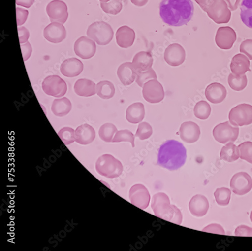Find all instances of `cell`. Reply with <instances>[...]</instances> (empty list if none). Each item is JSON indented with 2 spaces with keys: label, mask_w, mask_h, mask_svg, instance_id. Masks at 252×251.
Instances as JSON below:
<instances>
[{
  "label": "cell",
  "mask_w": 252,
  "mask_h": 251,
  "mask_svg": "<svg viewBox=\"0 0 252 251\" xmlns=\"http://www.w3.org/2000/svg\"><path fill=\"white\" fill-rule=\"evenodd\" d=\"M99 1L103 3H107L111 1V0H99Z\"/></svg>",
  "instance_id": "obj_53"
},
{
  "label": "cell",
  "mask_w": 252,
  "mask_h": 251,
  "mask_svg": "<svg viewBox=\"0 0 252 251\" xmlns=\"http://www.w3.org/2000/svg\"><path fill=\"white\" fill-rule=\"evenodd\" d=\"M121 142H130L132 147H135V136L133 133L128 130H120L116 133L112 142L119 143Z\"/></svg>",
  "instance_id": "obj_37"
},
{
  "label": "cell",
  "mask_w": 252,
  "mask_h": 251,
  "mask_svg": "<svg viewBox=\"0 0 252 251\" xmlns=\"http://www.w3.org/2000/svg\"><path fill=\"white\" fill-rule=\"evenodd\" d=\"M250 219H251V222H252V211L250 214Z\"/></svg>",
  "instance_id": "obj_54"
},
{
  "label": "cell",
  "mask_w": 252,
  "mask_h": 251,
  "mask_svg": "<svg viewBox=\"0 0 252 251\" xmlns=\"http://www.w3.org/2000/svg\"><path fill=\"white\" fill-rule=\"evenodd\" d=\"M16 10L17 26H22L26 23L27 20L29 11L20 8H16Z\"/></svg>",
  "instance_id": "obj_44"
},
{
  "label": "cell",
  "mask_w": 252,
  "mask_h": 251,
  "mask_svg": "<svg viewBox=\"0 0 252 251\" xmlns=\"http://www.w3.org/2000/svg\"><path fill=\"white\" fill-rule=\"evenodd\" d=\"M42 88L46 94L57 98L64 96L67 91L66 82L58 75L47 77L42 83Z\"/></svg>",
  "instance_id": "obj_9"
},
{
  "label": "cell",
  "mask_w": 252,
  "mask_h": 251,
  "mask_svg": "<svg viewBox=\"0 0 252 251\" xmlns=\"http://www.w3.org/2000/svg\"><path fill=\"white\" fill-rule=\"evenodd\" d=\"M19 42L21 44L27 42L29 37L30 33L25 27H20L18 28Z\"/></svg>",
  "instance_id": "obj_47"
},
{
  "label": "cell",
  "mask_w": 252,
  "mask_h": 251,
  "mask_svg": "<svg viewBox=\"0 0 252 251\" xmlns=\"http://www.w3.org/2000/svg\"><path fill=\"white\" fill-rule=\"evenodd\" d=\"M194 112L196 118L201 120H205L211 115L212 108L208 102L202 100L196 104Z\"/></svg>",
  "instance_id": "obj_35"
},
{
  "label": "cell",
  "mask_w": 252,
  "mask_h": 251,
  "mask_svg": "<svg viewBox=\"0 0 252 251\" xmlns=\"http://www.w3.org/2000/svg\"><path fill=\"white\" fill-rule=\"evenodd\" d=\"M194 12L191 0H162L159 5V14L168 26L186 25L192 19Z\"/></svg>",
  "instance_id": "obj_1"
},
{
  "label": "cell",
  "mask_w": 252,
  "mask_h": 251,
  "mask_svg": "<svg viewBox=\"0 0 252 251\" xmlns=\"http://www.w3.org/2000/svg\"><path fill=\"white\" fill-rule=\"evenodd\" d=\"M132 3L136 6L143 7L148 3L149 0H131Z\"/></svg>",
  "instance_id": "obj_52"
},
{
  "label": "cell",
  "mask_w": 252,
  "mask_h": 251,
  "mask_svg": "<svg viewBox=\"0 0 252 251\" xmlns=\"http://www.w3.org/2000/svg\"><path fill=\"white\" fill-rule=\"evenodd\" d=\"M95 169L100 175L109 179H114L121 175L123 167L121 162L110 154H104L97 159Z\"/></svg>",
  "instance_id": "obj_4"
},
{
  "label": "cell",
  "mask_w": 252,
  "mask_h": 251,
  "mask_svg": "<svg viewBox=\"0 0 252 251\" xmlns=\"http://www.w3.org/2000/svg\"><path fill=\"white\" fill-rule=\"evenodd\" d=\"M206 99L214 104L221 103L225 99L227 91L220 83L214 82L208 85L205 92Z\"/></svg>",
  "instance_id": "obj_22"
},
{
  "label": "cell",
  "mask_w": 252,
  "mask_h": 251,
  "mask_svg": "<svg viewBox=\"0 0 252 251\" xmlns=\"http://www.w3.org/2000/svg\"><path fill=\"white\" fill-rule=\"evenodd\" d=\"M205 12L209 18L218 24L228 23L232 16L224 0H216Z\"/></svg>",
  "instance_id": "obj_8"
},
{
  "label": "cell",
  "mask_w": 252,
  "mask_h": 251,
  "mask_svg": "<svg viewBox=\"0 0 252 251\" xmlns=\"http://www.w3.org/2000/svg\"><path fill=\"white\" fill-rule=\"evenodd\" d=\"M203 232L224 235L225 234L223 227L220 224H212L209 225L203 229Z\"/></svg>",
  "instance_id": "obj_45"
},
{
  "label": "cell",
  "mask_w": 252,
  "mask_h": 251,
  "mask_svg": "<svg viewBox=\"0 0 252 251\" xmlns=\"http://www.w3.org/2000/svg\"><path fill=\"white\" fill-rule=\"evenodd\" d=\"M229 122L234 126L243 127L252 123V106L248 104H241L230 110L228 116Z\"/></svg>",
  "instance_id": "obj_6"
},
{
  "label": "cell",
  "mask_w": 252,
  "mask_h": 251,
  "mask_svg": "<svg viewBox=\"0 0 252 251\" xmlns=\"http://www.w3.org/2000/svg\"><path fill=\"white\" fill-rule=\"evenodd\" d=\"M214 1H216V0H214Z\"/></svg>",
  "instance_id": "obj_55"
},
{
  "label": "cell",
  "mask_w": 252,
  "mask_h": 251,
  "mask_svg": "<svg viewBox=\"0 0 252 251\" xmlns=\"http://www.w3.org/2000/svg\"><path fill=\"white\" fill-rule=\"evenodd\" d=\"M209 206L207 199L201 195L194 196L189 205L191 214L198 217H203L206 215Z\"/></svg>",
  "instance_id": "obj_23"
},
{
  "label": "cell",
  "mask_w": 252,
  "mask_h": 251,
  "mask_svg": "<svg viewBox=\"0 0 252 251\" xmlns=\"http://www.w3.org/2000/svg\"><path fill=\"white\" fill-rule=\"evenodd\" d=\"M154 79H157V75L155 71L152 68L148 71L141 72L135 81L138 86L143 87L145 83Z\"/></svg>",
  "instance_id": "obj_42"
},
{
  "label": "cell",
  "mask_w": 252,
  "mask_h": 251,
  "mask_svg": "<svg viewBox=\"0 0 252 251\" xmlns=\"http://www.w3.org/2000/svg\"><path fill=\"white\" fill-rule=\"evenodd\" d=\"M142 88L143 97L147 102L155 104L163 100L165 95L163 87L157 79L146 82Z\"/></svg>",
  "instance_id": "obj_10"
},
{
  "label": "cell",
  "mask_w": 252,
  "mask_h": 251,
  "mask_svg": "<svg viewBox=\"0 0 252 251\" xmlns=\"http://www.w3.org/2000/svg\"><path fill=\"white\" fill-rule=\"evenodd\" d=\"M186 58L184 48L180 44H171L165 49L164 59L167 64L172 67H178L183 64Z\"/></svg>",
  "instance_id": "obj_16"
},
{
  "label": "cell",
  "mask_w": 252,
  "mask_h": 251,
  "mask_svg": "<svg viewBox=\"0 0 252 251\" xmlns=\"http://www.w3.org/2000/svg\"><path fill=\"white\" fill-rule=\"evenodd\" d=\"M240 16L243 23L252 29V0H243L241 5Z\"/></svg>",
  "instance_id": "obj_32"
},
{
  "label": "cell",
  "mask_w": 252,
  "mask_h": 251,
  "mask_svg": "<svg viewBox=\"0 0 252 251\" xmlns=\"http://www.w3.org/2000/svg\"><path fill=\"white\" fill-rule=\"evenodd\" d=\"M52 111L58 117L67 115L72 109V103L66 97L55 99L53 102Z\"/></svg>",
  "instance_id": "obj_29"
},
{
  "label": "cell",
  "mask_w": 252,
  "mask_h": 251,
  "mask_svg": "<svg viewBox=\"0 0 252 251\" xmlns=\"http://www.w3.org/2000/svg\"><path fill=\"white\" fill-rule=\"evenodd\" d=\"M21 49H22V54L23 56L24 61L28 60L32 55V47L28 41L26 44L20 45Z\"/></svg>",
  "instance_id": "obj_48"
},
{
  "label": "cell",
  "mask_w": 252,
  "mask_h": 251,
  "mask_svg": "<svg viewBox=\"0 0 252 251\" xmlns=\"http://www.w3.org/2000/svg\"><path fill=\"white\" fill-rule=\"evenodd\" d=\"M34 3V0H16L17 5L30 8Z\"/></svg>",
  "instance_id": "obj_51"
},
{
  "label": "cell",
  "mask_w": 252,
  "mask_h": 251,
  "mask_svg": "<svg viewBox=\"0 0 252 251\" xmlns=\"http://www.w3.org/2000/svg\"><path fill=\"white\" fill-rule=\"evenodd\" d=\"M240 51L246 54L250 60H252V39L243 41L240 45Z\"/></svg>",
  "instance_id": "obj_43"
},
{
  "label": "cell",
  "mask_w": 252,
  "mask_h": 251,
  "mask_svg": "<svg viewBox=\"0 0 252 251\" xmlns=\"http://www.w3.org/2000/svg\"><path fill=\"white\" fill-rule=\"evenodd\" d=\"M144 104L141 102L134 103L126 110V118L133 124H137L142 121L145 117Z\"/></svg>",
  "instance_id": "obj_28"
},
{
  "label": "cell",
  "mask_w": 252,
  "mask_h": 251,
  "mask_svg": "<svg viewBox=\"0 0 252 251\" xmlns=\"http://www.w3.org/2000/svg\"><path fill=\"white\" fill-rule=\"evenodd\" d=\"M240 158L252 164V142H244L238 146Z\"/></svg>",
  "instance_id": "obj_40"
},
{
  "label": "cell",
  "mask_w": 252,
  "mask_h": 251,
  "mask_svg": "<svg viewBox=\"0 0 252 251\" xmlns=\"http://www.w3.org/2000/svg\"><path fill=\"white\" fill-rule=\"evenodd\" d=\"M215 197L219 205L226 206L228 205L230 201L231 191L226 187L219 188L215 192Z\"/></svg>",
  "instance_id": "obj_38"
},
{
  "label": "cell",
  "mask_w": 252,
  "mask_h": 251,
  "mask_svg": "<svg viewBox=\"0 0 252 251\" xmlns=\"http://www.w3.org/2000/svg\"><path fill=\"white\" fill-rule=\"evenodd\" d=\"M74 89L75 93L82 97H90L96 94L95 83L86 78L78 79Z\"/></svg>",
  "instance_id": "obj_27"
},
{
  "label": "cell",
  "mask_w": 252,
  "mask_h": 251,
  "mask_svg": "<svg viewBox=\"0 0 252 251\" xmlns=\"http://www.w3.org/2000/svg\"><path fill=\"white\" fill-rule=\"evenodd\" d=\"M153 133L152 125L148 122H143L139 124L135 136L141 140H144L150 138Z\"/></svg>",
  "instance_id": "obj_39"
},
{
  "label": "cell",
  "mask_w": 252,
  "mask_h": 251,
  "mask_svg": "<svg viewBox=\"0 0 252 251\" xmlns=\"http://www.w3.org/2000/svg\"><path fill=\"white\" fill-rule=\"evenodd\" d=\"M224 1L230 10L234 11L238 9L241 0H224Z\"/></svg>",
  "instance_id": "obj_50"
},
{
  "label": "cell",
  "mask_w": 252,
  "mask_h": 251,
  "mask_svg": "<svg viewBox=\"0 0 252 251\" xmlns=\"http://www.w3.org/2000/svg\"><path fill=\"white\" fill-rule=\"evenodd\" d=\"M87 35L98 45L106 46L113 39L114 31L109 24L100 21L92 24L89 27Z\"/></svg>",
  "instance_id": "obj_5"
},
{
  "label": "cell",
  "mask_w": 252,
  "mask_h": 251,
  "mask_svg": "<svg viewBox=\"0 0 252 251\" xmlns=\"http://www.w3.org/2000/svg\"><path fill=\"white\" fill-rule=\"evenodd\" d=\"M129 197L131 203L141 209L148 208L151 201L149 191L141 184H135L131 187Z\"/></svg>",
  "instance_id": "obj_14"
},
{
  "label": "cell",
  "mask_w": 252,
  "mask_h": 251,
  "mask_svg": "<svg viewBox=\"0 0 252 251\" xmlns=\"http://www.w3.org/2000/svg\"><path fill=\"white\" fill-rule=\"evenodd\" d=\"M250 61L243 54H238L232 59L230 64V70L232 73L237 76L245 74L247 72H251Z\"/></svg>",
  "instance_id": "obj_25"
},
{
  "label": "cell",
  "mask_w": 252,
  "mask_h": 251,
  "mask_svg": "<svg viewBox=\"0 0 252 251\" xmlns=\"http://www.w3.org/2000/svg\"><path fill=\"white\" fill-rule=\"evenodd\" d=\"M239 128L229 121L219 124L213 130V136L218 142L225 144L235 142L238 138Z\"/></svg>",
  "instance_id": "obj_7"
},
{
  "label": "cell",
  "mask_w": 252,
  "mask_h": 251,
  "mask_svg": "<svg viewBox=\"0 0 252 251\" xmlns=\"http://www.w3.org/2000/svg\"><path fill=\"white\" fill-rule=\"evenodd\" d=\"M74 50L75 54L81 58L88 59L95 55L96 46L94 40L83 36L76 41Z\"/></svg>",
  "instance_id": "obj_15"
},
{
  "label": "cell",
  "mask_w": 252,
  "mask_h": 251,
  "mask_svg": "<svg viewBox=\"0 0 252 251\" xmlns=\"http://www.w3.org/2000/svg\"><path fill=\"white\" fill-rule=\"evenodd\" d=\"M154 59L149 52L141 51L137 53L133 58L132 64L139 72H145L152 69Z\"/></svg>",
  "instance_id": "obj_26"
},
{
  "label": "cell",
  "mask_w": 252,
  "mask_h": 251,
  "mask_svg": "<svg viewBox=\"0 0 252 251\" xmlns=\"http://www.w3.org/2000/svg\"><path fill=\"white\" fill-rule=\"evenodd\" d=\"M75 132L71 128L65 127L62 129L58 135L65 145H70L75 141Z\"/></svg>",
  "instance_id": "obj_41"
},
{
  "label": "cell",
  "mask_w": 252,
  "mask_h": 251,
  "mask_svg": "<svg viewBox=\"0 0 252 251\" xmlns=\"http://www.w3.org/2000/svg\"><path fill=\"white\" fill-rule=\"evenodd\" d=\"M96 94L101 99H109L115 94V88L113 83L108 80L101 81L96 87Z\"/></svg>",
  "instance_id": "obj_31"
},
{
  "label": "cell",
  "mask_w": 252,
  "mask_h": 251,
  "mask_svg": "<svg viewBox=\"0 0 252 251\" xmlns=\"http://www.w3.org/2000/svg\"><path fill=\"white\" fill-rule=\"evenodd\" d=\"M220 158L228 162H232L237 160L240 156L238 147L233 142H229L222 148L220 152Z\"/></svg>",
  "instance_id": "obj_30"
},
{
  "label": "cell",
  "mask_w": 252,
  "mask_h": 251,
  "mask_svg": "<svg viewBox=\"0 0 252 251\" xmlns=\"http://www.w3.org/2000/svg\"><path fill=\"white\" fill-rule=\"evenodd\" d=\"M46 11L52 23L64 24L68 17V8L66 4L60 0H55L47 6Z\"/></svg>",
  "instance_id": "obj_11"
},
{
  "label": "cell",
  "mask_w": 252,
  "mask_h": 251,
  "mask_svg": "<svg viewBox=\"0 0 252 251\" xmlns=\"http://www.w3.org/2000/svg\"><path fill=\"white\" fill-rule=\"evenodd\" d=\"M179 132L181 139L188 143H192L197 142L201 134L199 125L193 121L183 123L181 125Z\"/></svg>",
  "instance_id": "obj_18"
},
{
  "label": "cell",
  "mask_w": 252,
  "mask_h": 251,
  "mask_svg": "<svg viewBox=\"0 0 252 251\" xmlns=\"http://www.w3.org/2000/svg\"><path fill=\"white\" fill-rule=\"evenodd\" d=\"M140 72L130 62L124 63L117 70L118 78L125 86L132 84Z\"/></svg>",
  "instance_id": "obj_17"
},
{
  "label": "cell",
  "mask_w": 252,
  "mask_h": 251,
  "mask_svg": "<svg viewBox=\"0 0 252 251\" xmlns=\"http://www.w3.org/2000/svg\"><path fill=\"white\" fill-rule=\"evenodd\" d=\"M124 0H111L107 3H100L102 10L106 13L112 15H117L123 8V2Z\"/></svg>",
  "instance_id": "obj_36"
},
{
  "label": "cell",
  "mask_w": 252,
  "mask_h": 251,
  "mask_svg": "<svg viewBox=\"0 0 252 251\" xmlns=\"http://www.w3.org/2000/svg\"><path fill=\"white\" fill-rule=\"evenodd\" d=\"M83 63L78 59L71 58L63 62L60 67L62 74L68 77L80 75L83 71Z\"/></svg>",
  "instance_id": "obj_21"
},
{
  "label": "cell",
  "mask_w": 252,
  "mask_h": 251,
  "mask_svg": "<svg viewBox=\"0 0 252 251\" xmlns=\"http://www.w3.org/2000/svg\"><path fill=\"white\" fill-rule=\"evenodd\" d=\"M75 141L82 145L92 143L95 138L96 134L94 129L89 124L80 125L75 131Z\"/></svg>",
  "instance_id": "obj_24"
},
{
  "label": "cell",
  "mask_w": 252,
  "mask_h": 251,
  "mask_svg": "<svg viewBox=\"0 0 252 251\" xmlns=\"http://www.w3.org/2000/svg\"><path fill=\"white\" fill-rule=\"evenodd\" d=\"M118 130L114 124L111 123H106L100 128L98 134L100 139L107 143L112 142L114 135Z\"/></svg>",
  "instance_id": "obj_34"
},
{
  "label": "cell",
  "mask_w": 252,
  "mask_h": 251,
  "mask_svg": "<svg viewBox=\"0 0 252 251\" xmlns=\"http://www.w3.org/2000/svg\"><path fill=\"white\" fill-rule=\"evenodd\" d=\"M152 208L157 217L178 225L181 224L183 216L181 211L176 206L171 205L170 199L165 194L155 195Z\"/></svg>",
  "instance_id": "obj_3"
},
{
  "label": "cell",
  "mask_w": 252,
  "mask_h": 251,
  "mask_svg": "<svg viewBox=\"0 0 252 251\" xmlns=\"http://www.w3.org/2000/svg\"><path fill=\"white\" fill-rule=\"evenodd\" d=\"M202 9L206 12L210 6H211L214 2V0H195Z\"/></svg>",
  "instance_id": "obj_49"
},
{
  "label": "cell",
  "mask_w": 252,
  "mask_h": 251,
  "mask_svg": "<svg viewBox=\"0 0 252 251\" xmlns=\"http://www.w3.org/2000/svg\"><path fill=\"white\" fill-rule=\"evenodd\" d=\"M186 159L187 151L183 144L178 141L170 140L160 146L158 164L166 169L176 171L184 165Z\"/></svg>",
  "instance_id": "obj_2"
},
{
  "label": "cell",
  "mask_w": 252,
  "mask_h": 251,
  "mask_svg": "<svg viewBox=\"0 0 252 251\" xmlns=\"http://www.w3.org/2000/svg\"><path fill=\"white\" fill-rule=\"evenodd\" d=\"M236 39V32L229 27L219 28L215 38L217 45L222 50H229L232 48Z\"/></svg>",
  "instance_id": "obj_13"
},
{
  "label": "cell",
  "mask_w": 252,
  "mask_h": 251,
  "mask_svg": "<svg viewBox=\"0 0 252 251\" xmlns=\"http://www.w3.org/2000/svg\"><path fill=\"white\" fill-rule=\"evenodd\" d=\"M235 236L238 237H252V228L246 225H240L236 229Z\"/></svg>",
  "instance_id": "obj_46"
},
{
  "label": "cell",
  "mask_w": 252,
  "mask_h": 251,
  "mask_svg": "<svg viewBox=\"0 0 252 251\" xmlns=\"http://www.w3.org/2000/svg\"><path fill=\"white\" fill-rule=\"evenodd\" d=\"M230 188L236 195H244L252 189V179L246 173H237L231 179Z\"/></svg>",
  "instance_id": "obj_12"
},
{
  "label": "cell",
  "mask_w": 252,
  "mask_h": 251,
  "mask_svg": "<svg viewBox=\"0 0 252 251\" xmlns=\"http://www.w3.org/2000/svg\"><path fill=\"white\" fill-rule=\"evenodd\" d=\"M45 38L50 42L57 44L62 42L66 37L65 28L58 23H52L44 31Z\"/></svg>",
  "instance_id": "obj_19"
},
{
  "label": "cell",
  "mask_w": 252,
  "mask_h": 251,
  "mask_svg": "<svg viewBox=\"0 0 252 251\" xmlns=\"http://www.w3.org/2000/svg\"><path fill=\"white\" fill-rule=\"evenodd\" d=\"M116 36L118 46L122 48L127 49L133 45L136 35L134 30L127 26H124L118 29Z\"/></svg>",
  "instance_id": "obj_20"
},
{
  "label": "cell",
  "mask_w": 252,
  "mask_h": 251,
  "mask_svg": "<svg viewBox=\"0 0 252 251\" xmlns=\"http://www.w3.org/2000/svg\"><path fill=\"white\" fill-rule=\"evenodd\" d=\"M229 86L233 90L241 91L247 86L248 80L245 74L242 76H237L233 73H230L228 77Z\"/></svg>",
  "instance_id": "obj_33"
}]
</instances>
